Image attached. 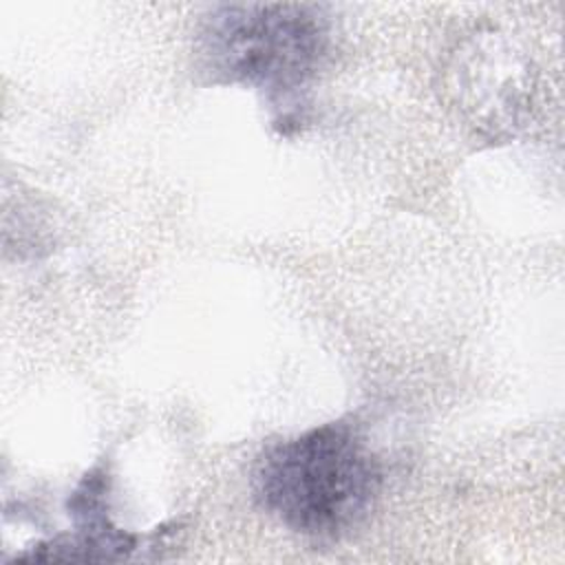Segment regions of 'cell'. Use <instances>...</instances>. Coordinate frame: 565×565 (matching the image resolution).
<instances>
[{
    "instance_id": "1",
    "label": "cell",
    "mask_w": 565,
    "mask_h": 565,
    "mask_svg": "<svg viewBox=\"0 0 565 565\" xmlns=\"http://www.w3.org/2000/svg\"><path fill=\"white\" fill-rule=\"evenodd\" d=\"M382 481L377 459L349 424H322L271 446L256 463L258 503L287 527L338 536L373 505Z\"/></svg>"
},
{
    "instance_id": "2",
    "label": "cell",
    "mask_w": 565,
    "mask_h": 565,
    "mask_svg": "<svg viewBox=\"0 0 565 565\" xmlns=\"http://www.w3.org/2000/svg\"><path fill=\"white\" fill-rule=\"evenodd\" d=\"M327 44L324 15L298 2L225 4L201 31V53L214 75L271 95L302 88L320 68Z\"/></svg>"
}]
</instances>
